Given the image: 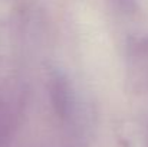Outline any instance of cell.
<instances>
[{
    "instance_id": "obj_1",
    "label": "cell",
    "mask_w": 148,
    "mask_h": 147,
    "mask_svg": "<svg viewBox=\"0 0 148 147\" xmlns=\"http://www.w3.org/2000/svg\"><path fill=\"white\" fill-rule=\"evenodd\" d=\"M48 91L55 114L59 118L66 120L73 107V92L68 77L60 71L52 72L48 79Z\"/></svg>"
},
{
    "instance_id": "obj_2",
    "label": "cell",
    "mask_w": 148,
    "mask_h": 147,
    "mask_svg": "<svg viewBox=\"0 0 148 147\" xmlns=\"http://www.w3.org/2000/svg\"><path fill=\"white\" fill-rule=\"evenodd\" d=\"M19 126V111L9 102L0 104V147H10Z\"/></svg>"
},
{
    "instance_id": "obj_3",
    "label": "cell",
    "mask_w": 148,
    "mask_h": 147,
    "mask_svg": "<svg viewBox=\"0 0 148 147\" xmlns=\"http://www.w3.org/2000/svg\"><path fill=\"white\" fill-rule=\"evenodd\" d=\"M116 9H119L122 13H135L137 10V1L135 0H109Z\"/></svg>"
}]
</instances>
